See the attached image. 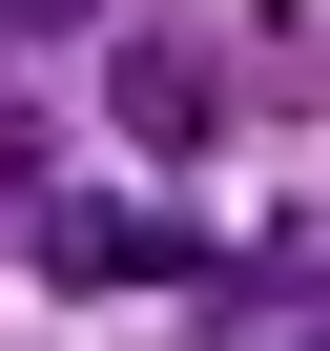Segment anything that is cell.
I'll use <instances>...</instances> for the list:
<instances>
[{"label":"cell","mask_w":330,"mask_h":351,"mask_svg":"<svg viewBox=\"0 0 330 351\" xmlns=\"http://www.w3.org/2000/svg\"><path fill=\"white\" fill-rule=\"evenodd\" d=\"M103 104H124L144 145H207V104H227V83H207L186 42H165V21H124V62H103Z\"/></svg>","instance_id":"7a4b0ae2"},{"label":"cell","mask_w":330,"mask_h":351,"mask_svg":"<svg viewBox=\"0 0 330 351\" xmlns=\"http://www.w3.org/2000/svg\"><path fill=\"white\" fill-rule=\"evenodd\" d=\"M42 269H62V289H165L186 228H165V207H42Z\"/></svg>","instance_id":"6da1fadb"}]
</instances>
